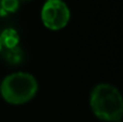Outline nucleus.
<instances>
[{"label":"nucleus","instance_id":"1","mask_svg":"<svg viewBox=\"0 0 123 122\" xmlns=\"http://www.w3.org/2000/svg\"><path fill=\"white\" fill-rule=\"evenodd\" d=\"M90 106L93 114L103 121H121L123 116V101L119 90L109 83L94 86L90 97Z\"/></svg>","mask_w":123,"mask_h":122},{"label":"nucleus","instance_id":"2","mask_svg":"<svg viewBox=\"0 0 123 122\" xmlns=\"http://www.w3.org/2000/svg\"><path fill=\"white\" fill-rule=\"evenodd\" d=\"M3 99L12 105H23L35 97L38 92L36 78L28 73H14L6 76L0 85Z\"/></svg>","mask_w":123,"mask_h":122},{"label":"nucleus","instance_id":"3","mask_svg":"<svg viewBox=\"0 0 123 122\" xmlns=\"http://www.w3.org/2000/svg\"><path fill=\"white\" fill-rule=\"evenodd\" d=\"M43 25L51 30H61L67 26L70 11L63 0H47L41 10Z\"/></svg>","mask_w":123,"mask_h":122},{"label":"nucleus","instance_id":"4","mask_svg":"<svg viewBox=\"0 0 123 122\" xmlns=\"http://www.w3.org/2000/svg\"><path fill=\"white\" fill-rule=\"evenodd\" d=\"M0 40H1L2 48L4 47L6 49H12L18 47L19 35L14 28H6L0 34Z\"/></svg>","mask_w":123,"mask_h":122},{"label":"nucleus","instance_id":"5","mask_svg":"<svg viewBox=\"0 0 123 122\" xmlns=\"http://www.w3.org/2000/svg\"><path fill=\"white\" fill-rule=\"evenodd\" d=\"M4 60L12 65L19 64L23 60V51L19 47H15L12 49H6L3 53Z\"/></svg>","mask_w":123,"mask_h":122},{"label":"nucleus","instance_id":"6","mask_svg":"<svg viewBox=\"0 0 123 122\" xmlns=\"http://www.w3.org/2000/svg\"><path fill=\"white\" fill-rule=\"evenodd\" d=\"M19 8V0H0V16H6L16 12Z\"/></svg>","mask_w":123,"mask_h":122},{"label":"nucleus","instance_id":"7","mask_svg":"<svg viewBox=\"0 0 123 122\" xmlns=\"http://www.w3.org/2000/svg\"><path fill=\"white\" fill-rule=\"evenodd\" d=\"M2 51V44H1V40H0V52Z\"/></svg>","mask_w":123,"mask_h":122},{"label":"nucleus","instance_id":"8","mask_svg":"<svg viewBox=\"0 0 123 122\" xmlns=\"http://www.w3.org/2000/svg\"><path fill=\"white\" fill-rule=\"evenodd\" d=\"M113 122H121V121H113Z\"/></svg>","mask_w":123,"mask_h":122}]
</instances>
